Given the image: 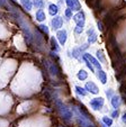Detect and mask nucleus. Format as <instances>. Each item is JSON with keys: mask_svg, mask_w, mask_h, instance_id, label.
<instances>
[{"mask_svg": "<svg viewBox=\"0 0 126 127\" xmlns=\"http://www.w3.org/2000/svg\"><path fill=\"white\" fill-rule=\"evenodd\" d=\"M106 96H107L108 99H112V97L114 96V94H113V89H107V90H106Z\"/></svg>", "mask_w": 126, "mask_h": 127, "instance_id": "26", "label": "nucleus"}, {"mask_svg": "<svg viewBox=\"0 0 126 127\" xmlns=\"http://www.w3.org/2000/svg\"><path fill=\"white\" fill-rule=\"evenodd\" d=\"M122 122L126 125V111H124L123 115H122Z\"/></svg>", "mask_w": 126, "mask_h": 127, "instance_id": "31", "label": "nucleus"}, {"mask_svg": "<svg viewBox=\"0 0 126 127\" xmlns=\"http://www.w3.org/2000/svg\"><path fill=\"white\" fill-rule=\"evenodd\" d=\"M20 2H22L23 7L26 10H31L32 7H33V3H32L31 0H20Z\"/></svg>", "mask_w": 126, "mask_h": 127, "instance_id": "15", "label": "nucleus"}, {"mask_svg": "<svg viewBox=\"0 0 126 127\" xmlns=\"http://www.w3.org/2000/svg\"><path fill=\"white\" fill-rule=\"evenodd\" d=\"M77 77H78L79 80L83 81V80H86L87 78H88V72H86V70H80V71L78 72Z\"/></svg>", "mask_w": 126, "mask_h": 127, "instance_id": "13", "label": "nucleus"}, {"mask_svg": "<svg viewBox=\"0 0 126 127\" xmlns=\"http://www.w3.org/2000/svg\"><path fill=\"white\" fill-rule=\"evenodd\" d=\"M72 114H73L74 117L77 118V122H78V124L80 125L81 127H91L92 126V124H91V122L89 120V118L87 117V115L81 110L80 108L72 107Z\"/></svg>", "mask_w": 126, "mask_h": 127, "instance_id": "1", "label": "nucleus"}, {"mask_svg": "<svg viewBox=\"0 0 126 127\" xmlns=\"http://www.w3.org/2000/svg\"><path fill=\"white\" fill-rule=\"evenodd\" d=\"M51 44H52V47L54 48L55 51H59L60 50V47H59V45H57V43H56V41H55L54 38H52L51 39Z\"/></svg>", "mask_w": 126, "mask_h": 127, "instance_id": "24", "label": "nucleus"}, {"mask_svg": "<svg viewBox=\"0 0 126 127\" xmlns=\"http://www.w3.org/2000/svg\"><path fill=\"white\" fill-rule=\"evenodd\" d=\"M46 64H47V70H48V71H50L52 74H56L57 70L55 69L54 64H53L52 62H50V61H46Z\"/></svg>", "mask_w": 126, "mask_h": 127, "instance_id": "18", "label": "nucleus"}, {"mask_svg": "<svg viewBox=\"0 0 126 127\" xmlns=\"http://www.w3.org/2000/svg\"><path fill=\"white\" fill-rule=\"evenodd\" d=\"M110 101H112V106L114 109H118L119 106H121V98H119L118 96H116V95H114V96L112 97V99H110Z\"/></svg>", "mask_w": 126, "mask_h": 127, "instance_id": "11", "label": "nucleus"}, {"mask_svg": "<svg viewBox=\"0 0 126 127\" xmlns=\"http://www.w3.org/2000/svg\"><path fill=\"white\" fill-rule=\"evenodd\" d=\"M74 89H76V92L79 95V96H81V97L87 96V90L84 88H82V87H79V86H76V87H74Z\"/></svg>", "mask_w": 126, "mask_h": 127, "instance_id": "14", "label": "nucleus"}, {"mask_svg": "<svg viewBox=\"0 0 126 127\" xmlns=\"http://www.w3.org/2000/svg\"><path fill=\"white\" fill-rule=\"evenodd\" d=\"M73 1H74V0H67L65 2H67L68 7H69V8H72V5H73Z\"/></svg>", "mask_w": 126, "mask_h": 127, "instance_id": "30", "label": "nucleus"}, {"mask_svg": "<svg viewBox=\"0 0 126 127\" xmlns=\"http://www.w3.org/2000/svg\"><path fill=\"white\" fill-rule=\"evenodd\" d=\"M73 22L76 23L78 26H82L84 27V23H86V16H84V12L83 11H79L78 14H76L72 17Z\"/></svg>", "mask_w": 126, "mask_h": 127, "instance_id": "4", "label": "nucleus"}, {"mask_svg": "<svg viewBox=\"0 0 126 127\" xmlns=\"http://www.w3.org/2000/svg\"><path fill=\"white\" fill-rule=\"evenodd\" d=\"M97 78L102 84H105L107 82V74H106V72L102 71L101 69H98L97 71Z\"/></svg>", "mask_w": 126, "mask_h": 127, "instance_id": "10", "label": "nucleus"}, {"mask_svg": "<svg viewBox=\"0 0 126 127\" xmlns=\"http://www.w3.org/2000/svg\"><path fill=\"white\" fill-rule=\"evenodd\" d=\"M56 36H57V39H59L60 44H61V45H64L65 42H67V38H68L67 31H65V29H61V31L57 32Z\"/></svg>", "mask_w": 126, "mask_h": 127, "instance_id": "6", "label": "nucleus"}, {"mask_svg": "<svg viewBox=\"0 0 126 127\" xmlns=\"http://www.w3.org/2000/svg\"><path fill=\"white\" fill-rule=\"evenodd\" d=\"M97 59L100 63H106V56H105L102 51H97Z\"/></svg>", "mask_w": 126, "mask_h": 127, "instance_id": "16", "label": "nucleus"}, {"mask_svg": "<svg viewBox=\"0 0 126 127\" xmlns=\"http://www.w3.org/2000/svg\"><path fill=\"white\" fill-rule=\"evenodd\" d=\"M86 90H87V91H89L90 94H92V95H97L98 92H99V89H98V87L96 86V84L93 83L92 81L87 82V83H86Z\"/></svg>", "mask_w": 126, "mask_h": 127, "instance_id": "7", "label": "nucleus"}, {"mask_svg": "<svg viewBox=\"0 0 126 127\" xmlns=\"http://www.w3.org/2000/svg\"><path fill=\"white\" fill-rule=\"evenodd\" d=\"M40 28H41V31L43 32V33H45L46 35L48 34V28H47V26H45V25H41Z\"/></svg>", "mask_w": 126, "mask_h": 127, "instance_id": "28", "label": "nucleus"}, {"mask_svg": "<svg viewBox=\"0 0 126 127\" xmlns=\"http://www.w3.org/2000/svg\"><path fill=\"white\" fill-rule=\"evenodd\" d=\"M118 117V109H115L112 113V118H117Z\"/></svg>", "mask_w": 126, "mask_h": 127, "instance_id": "29", "label": "nucleus"}, {"mask_svg": "<svg viewBox=\"0 0 126 127\" xmlns=\"http://www.w3.org/2000/svg\"><path fill=\"white\" fill-rule=\"evenodd\" d=\"M81 54L83 55V51L81 50L80 47H76V48H73V51H72V58H74V59L80 60V59H81Z\"/></svg>", "mask_w": 126, "mask_h": 127, "instance_id": "12", "label": "nucleus"}, {"mask_svg": "<svg viewBox=\"0 0 126 127\" xmlns=\"http://www.w3.org/2000/svg\"><path fill=\"white\" fill-rule=\"evenodd\" d=\"M97 25H98V29H99V31L101 32V31H102V25H101V23L98 22V23H97Z\"/></svg>", "mask_w": 126, "mask_h": 127, "instance_id": "32", "label": "nucleus"}, {"mask_svg": "<svg viewBox=\"0 0 126 127\" xmlns=\"http://www.w3.org/2000/svg\"><path fill=\"white\" fill-rule=\"evenodd\" d=\"M102 123L105 124L106 127H110L113 125V119L110 117H108V116H104L102 117Z\"/></svg>", "mask_w": 126, "mask_h": 127, "instance_id": "19", "label": "nucleus"}, {"mask_svg": "<svg viewBox=\"0 0 126 127\" xmlns=\"http://www.w3.org/2000/svg\"><path fill=\"white\" fill-rule=\"evenodd\" d=\"M83 58H86V59H88L89 61H90L91 63H92V65L93 66H96L97 69H101V63L99 62V61L97 60V59H95L93 56H91L90 54H88V53H83Z\"/></svg>", "mask_w": 126, "mask_h": 127, "instance_id": "8", "label": "nucleus"}, {"mask_svg": "<svg viewBox=\"0 0 126 127\" xmlns=\"http://www.w3.org/2000/svg\"><path fill=\"white\" fill-rule=\"evenodd\" d=\"M71 9H72V10H76V11H80V9H81V3H80V1H79V0H74Z\"/></svg>", "mask_w": 126, "mask_h": 127, "instance_id": "21", "label": "nucleus"}, {"mask_svg": "<svg viewBox=\"0 0 126 127\" xmlns=\"http://www.w3.org/2000/svg\"><path fill=\"white\" fill-rule=\"evenodd\" d=\"M12 1H15V0H12Z\"/></svg>", "mask_w": 126, "mask_h": 127, "instance_id": "33", "label": "nucleus"}, {"mask_svg": "<svg viewBox=\"0 0 126 127\" xmlns=\"http://www.w3.org/2000/svg\"><path fill=\"white\" fill-rule=\"evenodd\" d=\"M65 17L67 18H72V9L71 8H68V9H65Z\"/></svg>", "mask_w": 126, "mask_h": 127, "instance_id": "25", "label": "nucleus"}, {"mask_svg": "<svg viewBox=\"0 0 126 127\" xmlns=\"http://www.w3.org/2000/svg\"><path fill=\"white\" fill-rule=\"evenodd\" d=\"M82 32H83V27L82 26H78V25H77L76 28H74V33L76 34H81Z\"/></svg>", "mask_w": 126, "mask_h": 127, "instance_id": "27", "label": "nucleus"}, {"mask_svg": "<svg viewBox=\"0 0 126 127\" xmlns=\"http://www.w3.org/2000/svg\"><path fill=\"white\" fill-rule=\"evenodd\" d=\"M36 19H37L38 22H43V20L45 19V14H44V11L42 9H40L36 12Z\"/></svg>", "mask_w": 126, "mask_h": 127, "instance_id": "20", "label": "nucleus"}, {"mask_svg": "<svg viewBox=\"0 0 126 127\" xmlns=\"http://www.w3.org/2000/svg\"><path fill=\"white\" fill-rule=\"evenodd\" d=\"M105 100L101 97H96V98L91 99L90 100V107L92 108L93 110H101V108L104 107Z\"/></svg>", "mask_w": 126, "mask_h": 127, "instance_id": "3", "label": "nucleus"}, {"mask_svg": "<svg viewBox=\"0 0 126 127\" xmlns=\"http://www.w3.org/2000/svg\"><path fill=\"white\" fill-rule=\"evenodd\" d=\"M87 35H88V43L89 44H93L97 42V38H98V35L96 34L95 29L92 28V27H90V28L88 29V32H87Z\"/></svg>", "mask_w": 126, "mask_h": 127, "instance_id": "5", "label": "nucleus"}, {"mask_svg": "<svg viewBox=\"0 0 126 127\" xmlns=\"http://www.w3.org/2000/svg\"><path fill=\"white\" fill-rule=\"evenodd\" d=\"M57 11H59V7H57L56 5H50V7H48V12H50V15L55 16V15L57 14Z\"/></svg>", "mask_w": 126, "mask_h": 127, "instance_id": "17", "label": "nucleus"}, {"mask_svg": "<svg viewBox=\"0 0 126 127\" xmlns=\"http://www.w3.org/2000/svg\"><path fill=\"white\" fill-rule=\"evenodd\" d=\"M56 105H57V107H59L60 111H61V115L63 116V118H64V119H67V120H70V119H71L72 116H73V114H72V110H71V109H70V108H68L67 106H65L63 102H62L61 100H59V99L56 100Z\"/></svg>", "mask_w": 126, "mask_h": 127, "instance_id": "2", "label": "nucleus"}, {"mask_svg": "<svg viewBox=\"0 0 126 127\" xmlns=\"http://www.w3.org/2000/svg\"><path fill=\"white\" fill-rule=\"evenodd\" d=\"M82 59H83V61H84V63H86V65L88 66V69H90V71H91V72H95V66L92 65V63H91L90 61L88 60V59L83 58V56H82Z\"/></svg>", "mask_w": 126, "mask_h": 127, "instance_id": "22", "label": "nucleus"}, {"mask_svg": "<svg viewBox=\"0 0 126 127\" xmlns=\"http://www.w3.org/2000/svg\"><path fill=\"white\" fill-rule=\"evenodd\" d=\"M62 25H63V19H62V17L56 16L55 18H53L52 19V27H53L54 31L60 29L62 27Z\"/></svg>", "mask_w": 126, "mask_h": 127, "instance_id": "9", "label": "nucleus"}, {"mask_svg": "<svg viewBox=\"0 0 126 127\" xmlns=\"http://www.w3.org/2000/svg\"><path fill=\"white\" fill-rule=\"evenodd\" d=\"M34 5H35V7H37V8H42L44 5V1L43 0H35V1H34Z\"/></svg>", "mask_w": 126, "mask_h": 127, "instance_id": "23", "label": "nucleus"}]
</instances>
